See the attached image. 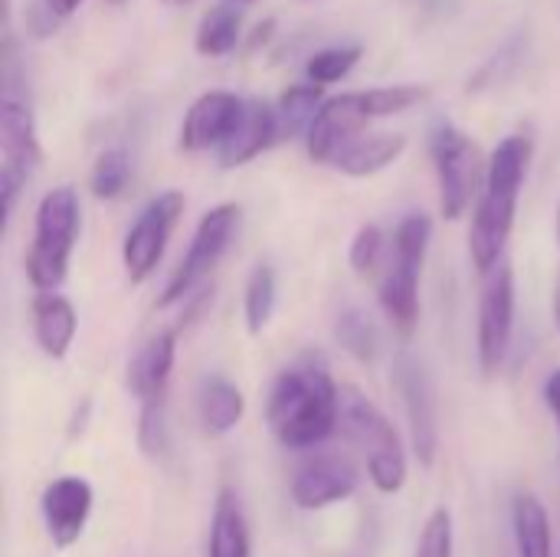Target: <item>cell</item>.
<instances>
[{"instance_id":"cell-5","label":"cell","mask_w":560,"mask_h":557,"mask_svg":"<svg viewBox=\"0 0 560 557\" xmlns=\"http://www.w3.org/2000/svg\"><path fill=\"white\" fill-rule=\"evenodd\" d=\"M338 430L368 460V479L377 492L394 496L407 483V453L394 423L368 401L358 387H341V420Z\"/></svg>"},{"instance_id":"cell-10","label":"cell","mask_w":560,"mask_h":557,"mask_svg":"<svg viewBox=\"0 0 560 557\" xmlns=\"http://www.w3.org/2000/svg\"><path fill=\"white\" fill-rule=\"evenodd\" d=\"M184 213V194L180 190H164L158 194L135 220V227L128 230L125 243H121V263H125V272L131 279V286H141L151 279V272L158 269L164 250H167V240L177 227Z\"/></svg>"},{"instance_id":"cell-13","label":"cell","mask_w":560,"mask_h":557,"mask_svg":"<svg viewBox=\"0 0 560 557\" xmlns=\"http://www.w3.org/2000/svg\"><path fill=\"white\" fill-rule=\"evenodd\" d=\"M358 486H361V473L348 456L315 453L295 469L289 492L302 512H322L328 506L351 499L358 492Z\"/></svg>"},{"instance_id":"cell-24","label":"cell","mask_w":560,"mask_h":557,"mask_svg":"<svg viewBox=\"0 0 560 557\" xmlns=\"http://www.w3.org/2000/svg\"><path fill=\"white\" fill-rule=\"evenodd\" d=\"M322 85H292L279 98V138H295L299 131L308 135L315 115L322 112Z\"/></svg>"},{"instance_id":"cell-16","label":"cell","mask_w":560,"mask_h":557,"mask_svg":"<svg viewBox=\"0 0 560 557\" xmlns=\"http://www.w3.org/2000/svg\"><path fill=\"white\" fill-rule=\"evenodd\" d=\"M174 361H177V332L154 335L148 345H141V351L128 364V391L141 404L164 397L171 371H174Z\"/></svg>"},{"instance_id":"cell-21","label":"cell","mask_w":560,"mask_h":557,"mask_svg":"<svg viewBox=\"0 0 560 557\" xmlns=\"http://www.w3.org/2000/svg\"><path fill=\"white\" fill-rule=\"evenodd\" d=\"M197 410H200V423H203V433L210 437H226L230 430H236V423L243 420L246 414V397L243 391L213 374L200 384V397H197Z\"/></svg>"},{"instance_id":"cell-29","label":"cell","mask_w":560,"mask_h":557,"mask_svg":"<svg viewBox=\"0 0 560 557\" xmlns=\"http://www.w3.org/2000/svg\"><path fill=\"white\" fill-rule=\"evenodd\" d=\"M138 446L151 460H161L167 453L171 437H167V401L164 397L141 404V414H138Z\"/></svg>"},{"instance_id":"cell-9","label":"cell","mask_w":560,"mask_h":557,"mask_svg":"<svg viewBox=\"0 0 560 557\" xmlns=\"http://www.w3.org/2000/svg\"><path fill=\"white\" fill-rule=\"evenodd\" d=\"M43 161L39 135L33 112L16 102L13 95H3L0 102V197H3V223H10L13 207L26 181L36 174Z\"/></svg>"},{"instance_id":"cell-3","label":"cell","mask_w":560,"mask_h":557,"mask_svg":"<svg viewBox=\"0 0 560 557\" xmlns=\"http://www.w3.org/2000/svg\"><path fill=\"white\" fill-rule=\"evenodd\" d=\"M427 98V85H387L368 92L335 95L322 105L308 128V158L315 164H331L351 141L364 135L374 118H387L413 108Z\"/></svg>"},{"instance_id":"cell-7","label":"cell","mask_w":560,"mask_h":557,"mask_svg":"<svg viewBox=\"0 0 560 557\" xmlns=\"http://www.w3.org/2000/svg\"><path fill=\"white\" fill-rule=\"evenodd\" d=\"M430 151L440 177V210L446 220H459L472 207L479 187H486L489 164L482 161L479 144L456 125H440L433 131Z\"/></svg>"},{"instance_id":"cell-2","label":"cell","mask_w":560,"mask_h":557,"mask_svg":"<svg viewBox=\"0 0 560 557\" xmlns=\"http://www.w3.org/2000/svg\"><path fill=\"white\" fill-rule=\"evenodd\" d=\"M528 161H532V141L525 135L502 138L489 158L486 187H482V197L476 204L472 227H469V256L482 276H489L505 259Z\"/></svg>"},{"instance_id":"cell-17","label":"cell","mask_w":560,"mask_h":557,"mask_svg":"<svg viewBox=\"0 0 560 557\" xmlns=\"http://www.w3.org/2000/svg\"><path fill=\"white\" fill-rule=\"evenodd\" d=\"M75 332H79V315L66 295L39 292L33 299V338L46 358L62 361L75 341Z\"/></svg>"},{"instance_id":"cell-35","label":"cell","mask_w":560,"mask_h":557,"mask_svg":"<svg viewBox=\"0 0 560 557\" xmlns=\"http://www.w3.org/2000/svg\"><path fill=\"white\" fill-rule=\"evenodd\" d=\"M558 243H560V207H558Z\"/></svg>"},{"instance_id":"cell-26","label":"cell","mask_w":560,"mask_h":557,"mask_svg":"<svg viewBox=\"0 0 560 557\" xmlns=\"http://www.w3.org/2000/svg\"><path fill=\"white\" fill-rule=\"evenodd\" d=\"M335 335H338L341 348L364 364L381 355V332H377L371 312H364V309H345L335 322Z\"/></svg>"},{"instance_id":"cell-1","label":"cell","mask_w":560,"mask_h":557,"mask_svg":"<svg viewBox=\"0 0 560 557\" xmlns=\"http://www.w3.org/2000/svg\"><path fill=\"white\" fill-rule=\"evenodd\" d=\"M266 420L285 450H315L325 443L341 420V387L325 361L305 358L285 368L269 387Z\"/></svg>"},{"instance_id":"cell-15","label":"cell","mask_w":560,"mask_h":557,"mask_svg":"<svg viewBox=\"0 0 560 557\" xmlns=\"http://www.w3.org/2000/svg\"><path fill=\"white\" fill-rule=\"evenodd\" d=\"M92 499H95L92 486L79 476H59L46 486L39 499V512H43L52 548L66 552L82 538L89 515H92Z\"/></svg>"},{"instance_id":"cell-20","label":"cell","mask_w":560,"mask_h":557,"mask_svg":"<svg viewBox=\"0 0 560 557\" xmlns=\"http://www.w3.org/2000/svg\"><path fill=\"white\" fill-rule=\"evenodd\" d=\"M249 522L233 489H220L213 519H210V545L207 557H249Z\"/></svg>"},{"instance_id":"cell-28","label":"cell","mask_w":560,"mask_h":557,"mask_svg":"<svg viewBox=\"0 0 560 557\" xmlns=\"http://www.w3.org/2000/svg\"><path fill=\"white\" fill-rule=\"evenodd\" d=\"M387 253H390V250H387V240H384L381 227H374V223L361 227V230L354 233L351 253H348L354 276H358V279H377V276L384 272Z\"/></svg>"},{"instance_id":"cell-4","label":"cell","mask_w":560,"mask_h":557,"mask_svg":"<svg viewBox=\"0 0 560 557\" xmlns=\"http://www.w3.org/2000/svg\"><path fill=\"white\" fill-rule=\"evenodd\" d=\"M433 220L427 213H410L394 230V246L387 253L384 272H381V309L390 318V325L410 338L420 322V272L430 250Z\"/></svg>"},{"instance_id":"cell-25","label":"cell","mask_w":560,"mask_h":557,"mask_svg":"<svg viewBox=\"0 0 560 557\" xmlns=\"http://www.w3.org/2000/svg\"><path fill=\"white\" fill-rule=\"evenodd\" d=\"M236 39H240V10L220 3L200 20L194 46L200 56H226L230 49H236Z\"/></svg>"},{"instance_id":"cell-27","label":"cell","mask_w":560,"mask_h":557,"mask_svg":"<svg viewBox=\"0 0 560 557\" xmlns=\"http://www.w3.org/2000/svg\"><path fill=\"white\" fill-rule=\"evenodd\" d=\"M131 177V158L125 148H108L95 158L92 174H89V187L98 200H115Z\"/></svg>"},{"instance_id":"cell-11","label":"cell","mask_w":560,"mask_h":557,"mask_svg":"<svg viewBox=\"0 0 560 557\" xmlns=\"http://www.w3.org/2000/svg\"><path fill=\"white\" fill-rule=\"evenodd\" d=\"M394 384L404 397V410L410 420V443L423 469H433L440 450V404L430 371L410 351H400L394 361Z\"/></svg>"},{"instance_id":"cell-22","label":"cell","mask_w":560,"mask_h":557,"mask_svg":"<svg viewBox=\"0 0 560 557\" xmlns=\"http://www.w3.org/2000/svg\"><path fill=\"white\" fill-rule=\"evenodd\" d=\"M512 525H515V545L518 557H555L551 538V519L538 496L525 492L512 506Z\"/></svg>"},{"instance_id":"cell-6","label":"cell","mask_w":560,"mask_h":557,"mask_svg":"<svg viewBox=\"0 0 560 557\" xmlns=\"http://www.w3.org/2000/svg\"><path fill=\"white\" fill-rule=\"evenodd\" d=\"M79 194L52 187L36 207L33 246L26 253V279L36 292H56L69 276V256L79 240Z\"/></svg>"},{"instance_id":"cell-34","label":"cell","mask_w":560,"mask_h":557,"mask_svg":"<svg viewBox=\"0 0 560 557\" xmlns=\"http://www.w3.org/2000/svg\"><path fill=\"white\" fill-rule=\"evenodd\" d=\"M555 322H558L560 328V276L558 282H555Z\"/></svg>"},{"instance_id":"cell-36","label":"cell","mask_w":560,"mask_h":557,"mask_svg":"<svg viewBox=\"0 0 560 557\" xmlns=\"http://www.w3.org/2000/svg\"><path fill=\"white\" fill-rule=\"evenodd\" d=\"M167 3H190V0H167Z\"/></svg>"},{"instance_id":"cell-14","label":"cell","mask_w":560,"mask_h":557,"mask_svg":"<svg viewBox=\"0 0 560 557\" xmlns=\"http://www.w3.org/2000/svg\"><path fill=\"white\" fill-rule=\"evenodd\" d=\"M243 112H246V98L233 95V92H223V89H213V92H203L184 115V125H180V148L197 154V151H210V148H223L233 131L240 128L243 121Z\"/></svg>"},{"instance_id":"cell-19","label":"cell","mask_w":560,"mask_h":557,"mask_svg":"<svg viewBox=\"0 0 560 557\" xmlns=\"http://www.w3.org/2000/svg\"><path fill=\"white\" fill-rule=\"evenodd\" d=\"M404 151H407V135H400V131L361 135L331 161V167H338L348 177H374L384 167H390Z\"/></svg>"},{"instance_id":"cell-8","label":"cell","mask_w":560,"mask_h":557,"mask_svg":"<svg viewBox=\"0 0 560 557\" xmlns=\"http://www.w3.org/2000/svg\"><path fill=\"white\" fill-rule=\"evenodd\" d=\"M236 227H240V204H220L200 217L180 266L174 269V276L167 279V286L158 299V309H171V305L190 299V292L203 286V279L213 272V266L230 250Z\"/></svg>"},{"instance_id":"cell-37","label":"cell","mask_w":560,"mask_h":557,"mask_svg":"<svg viewBox=\"0 0 560 557\" xmlns=\"http://www.w3.org/2000/svg\"><path fill=\"white\" fill-rule=\"evenodd\" d=\"M240 3H249V0H240Z\"/></svg>"},{"instance_id":"cell-32","label":"cell","mask_w":560,"mask_h":557,"mask_svg":"<svg viewBox=\"0 0 560 557\" xmlns=\"http://www.w3.org/2000/svg\"><path fill=\"white\" fill-rule=\"evenodd\" d=\"M545 404H548V410H551V417H555L560 433V368L551 371L548 381H545Z\"/></svg>"},{"instance_id":"cell-18","label":"cell","mask_w":560,"mask_h":557,"mask_svg":"<svg viewBox=\"0 0 560 557\" xmlns=\"http://www.w3.org/2000/svg\"><path fill=\"white\" fill-rule=\"evenodd\" d=\"M279 141V115L266 102H246L243 121L233 138L220 148V167H243Z\"/></svg>"},{"instance_id":"cell-31","label":"cell","mask_w":560,"mask_h":557,"mask_svg":"<svg viewBox=\"0 0 560 557\" xmlns=\"http://www.w3.org/2000/svg\"><path fill=\"white\" fill-rule=\"evenodd\" d=\"M413 557H453V515H450V509L430 512V519L420 529Z\"/></svg>"},{"instance_id":"cell-23","label":"cell","mask_w":560,"mask_h":557,"mask_svg":"<svg viewBox=\"0 0 560 557\" xmlns=\"http://www.w3.org/2000/svg\"><path fill=\"white\" fill-rule=\"evenodd\" d=\"M276 312V269L269 263L253 266L243 292V315H246V332L262 335V328L272 322Z\"/></svg>"},{"instance_id":"cell-12","label":"cell","mask_w":560,"mask_h":557,"mask_svg":"<svg viewBox=\"0 0 560 557\" xmlns=\"http://www.w3.org/2000/svg\"><path fill=\"white\" fill-rule=\"evenodd\" d=\"M515 332V269L509 259H502L486 282L482 302H479V368L486 378L499 374Z\"/></svg>"},{"instance_id":"cell-30","label":"cell","mask_w":560,"mask_h":557,"mask_svg":"<svg viewBox=\"0 0 560 557\" xmlns=\"http://www.w3.org/2000/svg\"><path fill=\"white\" fill-rule=\"evenodd\" d=\"M364 56L361 46H331V49H322L308 59V79L312 85H331V82H341L354 66L358 59Z\"/></svg>"},{"instance_id":"cell-33","label":"cell","mask_w":560,"mask_h":557,"mask_svg":"<svg viewBox=\"0 0 560 557\" xmlns=\"http://www.w3.org/2000/svg\"><path fill=\"white\" fill-rule=\"evenodd\" d=\"M43 3H46V7H49L56 16H59V20H66V16H69V13H72L79 3H82V0H43Z\"/></svg>"},{"instance_id":"cell-38","label":"cell","mask_w":560,"mask_h":557,"mask_svg":"<svg viewBox=\"0 0 560 557\" xmlns=\"http://www.w3.org/2000/svg\"><path fill=\"white\" fill-rule=\"evenodd\" d=\"M112 3H121V0H112Z\"/></svg>"}]
</instances>
